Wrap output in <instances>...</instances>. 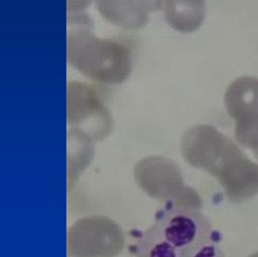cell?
Returning a JSON list of instances; mask_svg holds the SVG:
<instances>
[{"label": "cell", "mask_w": 258, "mask_h": 257, "mask_svg": "<svg viewBox=\"0 0 258 257\" xmlns=\"http://www.w3.org/2000/svg\"><path fill=\"white\" fill-rule=\"evenodd\" d=\"M136 257H224L220 235L198 209L171 207L143 233Z\"/></svg>", "instance_id": "6da1fadb"}, {"label": "cell", "mask_w": 258, "mask_h": 257, "mask_svg": "<svg viewBox=\"0 0 258 257\" xmlns=\"http://www.w3.org/2000/svg\"><path fill=\"white\" fill-rule=\"evenodd\" d=\"M77 65L88 77L107 84L123 83L131 74V50L124 43L83 34L78 43Z\"/></svg>", "instance_id": "7a4b0ae2"}, {"label": "cell", "mask_w": 258, "mask_h": 257, "mask_svg": "<svg viewBox=\"0 0 258 257\" xmlns=\"http://www.w3.org/2000/svg\"><path fill=\"white\" fill-rule=\"evenodd\" d=\"M124 245L120 227L105 216H88L76 221L68 230L69 257H115Z\"/></svg>", "instance_id": "3957f363"}, {"label": "cell", "mask_w": 258, "mask_h": 257, "mask_svg": "<svg viewBox=\"0 0 258 257\" xmlns=\"http://www.w3.org/2000/svg\"><path fill=\"white\" fill-rule=\"evenodd\" d=\"M181 153L192 166L212 174L239 147L211 125H196L181 138Z\"/></svg>", "instance_id": "277c9868"}, {"label": "cell", "mask_w": 258, "mask_h": 257, "mask_svg": "<svg viewBox=\"0 0 258 257\" xmlns=\"http://www.w3.org/2000/svg\"><path fill=\"white\" fill-rule=\"evenodd\" d=\"M138 184L152 198L172 202L185 187L178 166L162 156H148L135 166Z\"/></svg>", "instance_id": "5b68a950"}, {"label": "cell", "mask_w": 258, "mask_h": 257, "mask_svg": "<svg viewBox=\"0 0 258 257\" xmlns=\"http://www.w3.org/2000/svg\"><path fill=\"white\" fill-rule=\"evenodd\" d=\"M214 175L233 202H243L258 192V165L240 148L220 165Z\"/></svg>", "instance_id": "8992f818"}, {"label": "cell", "mask_w": 258, "mask_h": 257, "mask_svg": "<svg viewBox=\"0 0 258 257\" xmlns=\"http://www.w3.org/2000/svg\"><path fill=\"white\" fill-rule=\"evenodd\" d=\"M224 103L228 114L235 120L258 114V79L243 76L234 80L225 93Z\"/></svg>", "instance_id": "52a82bcc"}, {"label": "cell", "mask_w": 258, "mask_h": 257, "mask_svg": "<svg viewBox=\"0 0 258 257\" xmlns=\"http://www.w3.org/2000/svg\"><path fill=\"white\" fill-rule=\"evenodd\" d=\"M167 23L183 33L197 30L206 16V0H162Z\"/></svg>", "instance_id": "ba28073f"}, {"label": "cell", "mask_w": 258, "mask_h": 257, "mask_svg": "<svg viewBox=\"0 0 258 257\" xmlns=\"http://www.w3.org/2000/svg\"><path fill=\"white\" fill-rule=\"evenodd\" d=\"M100 13L111 23L130 29L144 26L148 12L139 0H97Z\"/></svg>", "instance_id": "9c48e42d"}, {"label": "cell", "mask_w": 258, "mask_h": 257, "mask_svg": "<svg viewBox=\"0 0 258 257\" xmlns=\"http://www.w3.org/2000/svg\"><path fill=\"white\" fill-rule=\"evenodd\" d=\"M235 136L241 145L253 151L258 149V114L236 119Z\"/></svg>", "instance_id": "30bf717a"}, {"label": "cell", "mask_w": 258, "mask_h": 257, "mask_svg": "<svg viewBox=\"0 0 258 257\" xmlns=\"http://www.w3.org/2000/svg\"><path fill=\"white\" fill-rule=\"evenodd\" d=\"M142 6L146 9L147 12L155 11L161 8L162 0H139Z\"/></svg>", "instance_id": "8fae6325"}, {"label": "cell", "mask_w": 258, "mask_h": 257, "mask_svg": "<svg viewBox=\"0 0 258 257\" xmlns=\"http://www.w3.org/2000/svg\"><path fill=\"white\" fill-rule=\"evenodd\" d=\"M254 152H255V155H256V157H257V159H258V149L254 150Z\"/></svg>", "instance_id": "7c38bea8"}, {"label": "cell", "mask_w": 258, "mask_h": 257, "mask_svg": "<svg viewBox=\"0 0 258 257\" xmlns=\"http://www.w3.org/2000/svg\"><path fill=\"white\" fill-rule=\"evenodd\" d=\"M249 257H258V252L255 253V254H253V255H251V256H249Z\"/></svg>", "instance_id": "4fadbf2b"}]
</instances>
